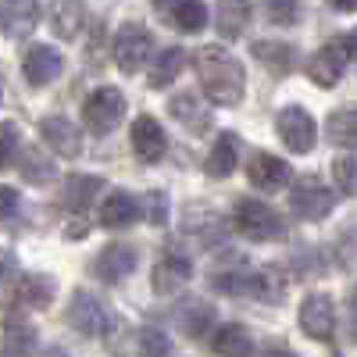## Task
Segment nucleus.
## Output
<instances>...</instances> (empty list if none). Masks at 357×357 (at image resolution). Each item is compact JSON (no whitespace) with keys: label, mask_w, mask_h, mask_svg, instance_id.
Wrapping results in <instances>:
<instances>
[{"label":"nucleus","mask_w":357,"mask_h":357,"mask_svg":"<svg viewBox=\"0 0 357 357\" xmlns=\"http://www.w3.org/2000/svg\"><path fill=\"white\" fill-rule=\"evenodd\" d=\"M193 68L200 75V86H204V93L211 104L218 107H236L243 100L247 93V72L243 65L236 61V57L218 47V43H207L193 54Z\"/></svg>","instance_id":"1"},{"label":"nucleus","mask_w":357,"mask_h":357,"mask_svg":"<svg viewBox=\"0 0 357 357\" xmlns=\"http://www.w3.org/2000/svg\"><path fill=\"white\" fill-rule=\"evenodd\" d=\"M232 222L254 243H272V240H282L286 236L282 215L275 211V207H268L264 200H240L236 211H232Z\"/></svg>","instance_id":"2"},{"label":"nucleus","mask_w":357,"mask_h":357,"mask_svg":"<svg viewBox=\"0 0 357 357\" xmlns=\"http://www.w3.org/2000/svg\"><path fill=\"white\" fill-rule=\"evenodd\" d=\"M122 118H126V97H122V89H114V86H100L82 100V122L93 136L114 132V126L122 122Z\"/></svg>","instance_id":"3"},{"label":"nucleus","mask_w":357,"mask_h":357,"mask_svg":"<svg viewBox=\"0 0 357 357\" xmlns=\"http://www.w3.org/2000/svg\"><path fill=\"white\" fill-rule=\"evenodd\" d=\"M68 325H72L79 336H89V340H107V336L114 333V318H111V311L97 301L93 293H86V289H75V293H72Z\"/></svg>","instance_id":"4"},{"label":"nucleus","mask_w":357,"mask_h":357,"mask_svg":"<svg viewBox=\"0 0 357 357\" xmlns=\"http://www.w3.org/2000/svg\"><path fill=\"white\" fill-rule=\"evenodd\" d=\"M151 47L154 36L143 22H122V29L114 33V65L122 68L126 75H136L146 61H151Z\"/></svg>","instance_id":"5"},{"label":"nucleus","mask_w":357,"mask_h":357,"mask_svg":"<svg viewBox=\"0 0 357 357\" xmlns=\"http://www.w3.org/2000/svg\"><path fill=\"white\" fill-rule=\"evenodd\" d=\"M289 207H293V215H301L304 222H318L325 215H333L336 193L325 186L318 175H301V178H293V186H289Z\"/></svg>","instance_id":"6"},{"label":"nucleus","mask_w":357,"mask_h":357,"mask_svg":"<svg viewBox=\"0 0 357 357\" xmlns=\"http://www.w3.org/2000/svg\"><path fill=\"white\" fill-rule=\"evenodd\" d=\"M301 333L314 343L336 340V304L329 293H307L301 301Z\"/></svg>","instance_id":"7"},{"label":"nucleus","mask_w":357,"mask_h":357,"mask_svg":"<svg viewBox=\"0 0 357 357\" xmlns=\"http://www.w3.org/2000/svg\"><path fill=\"white\" fill-rule=\"evenodd\" d=\"M275 132H279V139L289 146L293 154H311V151H314V139H318L314 118H311L301 104H289V107L279 111V118H275Z\"/></svg>","instance_id":"8"},{"label":"nucleus","mask_w":357,"mask_h":357,"mask_svg":"<svg viewBox=\"0 0 357 357\" xmlns=\"http://www.w3.org/2000/svg\"><path fill=\"white\" fill-rule=\"evenodd\" d=\"M350 61V50H347V40H333V43H325L314 50V57L307 61V79L321 89H333L340 79H343V68Z\"/></svg>","instance_id":"9"},{"label":"nucleus","mask_w":357,"mask_h":357,"mask_svg":"<svg viewBox=\"0 0 357 357\" xmlns=\"http://www.w3.org/2000/svg\"><path fill=\"white\" fill-rule=\"evenodd\" d=\"M132 151L143 165H158L165 154H168V136H165V126L158 122L154 114H139L136 122H132Z\"/></svg>","instance_id":"10"},{"label":"nucleus","mask_w":357,"mask_h":357,"mask_svg":"<svg viewBox=\"0 0 357 357\" xmlns=\"http://www.w3.org/2000/svg\"><path fill=\"white\" fill-rule=\"evenodd\" d=\"M65 61H61V54H57L54 47L47 43H36V47H29L25 57H22V75L29 86H47L54 82L57 75H61Z\"/></svg>","instance_id":"11"},{"label":"nucleus","mask_w":357,"mask_h":357,"mask_svg":"<svg viewBox=\"0 0 357 357\" xmlns=\"http://www.w3.org/2000/svg\"><path fill=\"white\" fill-rule=\"evenodd\" d=\"M40 25V4L36 0H4L0 4V33L8 40H25Z\"/></svg>","instance_id":"12"},{"label":"nucleus","mask_w":357,"mask_h":357,"mask_svg":"<svg viewBox=\"0 0 357 357\" xmlns=\"http://www.w3.org/2000/svg\"><path fill=\"white\" fill-rule=\"evenodd\" d=\"M132 268H136V250H132V247H126V243H107V247L97 254V261H93V275H97L100 282L114 286V282H122L126 275H132Z\"/></svg>","instance_id":"13"},{"label":"nucleus","mask_w":357,"mask_h":357,"mask_svg":"<svg viewBox=\"0 0 357 357\" xmlns=\"http://www.w3.org/2000/svg\"><path fill=\"white\" fill-rule=\"evenodd\" d=\"M247 178H250V186L272 193V190H282L289 183V165L275 154H268V151H257L247 165Z\"/></svg>","instance_id":"14"},{"label":"nucleus","mask_w":357,"mask_h":357,"mask_svg":"<svg viewBox=\"0 0 357 357\" xmlns=\"http://www.w3.org/2000/svg\"><path fill=\"white\" fill-rule=\"evenodd\" d=\"M190 275H193V268H190V261L183 254H165L154 264V272H151V286H154L158 296H172V293H178L190 282Z\"/></svg>","instance_id":"15"},{"label":"nucleus","mask_w":357,"mask_h":357,"mask_svg":"<svg viewBox=\"0 0 357 357\" xmlns=\"http://www.w3.org/2000/svg\"><path fill=\"white\" fill-rule=\"evenodd\" d=\"M40 136H43V143L50 146V151L61 154V158H79V151H82L79 129L68 122V118H61V114L43 118V122H40Z\"/></svg>","instance_id":"16"},{"label":"nucleus","mask_w":357,"mask_h":357,"mask_svg":"<svg viewBox=\"0 0 357 357\" xmlns=\"http://www.w3.org/2000/svg\"><path fill=\"white\" fill-rule=\"evenodd\" d=\"M50 301H54L50 275H22L18 279V289L11 296V311L15 314L18 311H43V307H50Z\"/></svg>","instance_id":"17"},{"label":"nucleus","mask_w":357,"mask_h":357,"mask_svg":"<svg viewBox=\"0 0 357 357\" xmlns=\"http://www.w3.org/2000/svg\"><path fill=\"white\" fill-rule=\"evenodd\" d=\"M175 321H178V333L190 336V340H204L207 329L215 325V307L200 301V296H186L175 311Z\"/></svg>","instance_id":"18"},{"label":"nucleus","mask_w":357,"mask_h":357,"mask_svg":"<svg viewBox=\"0 0 357 357\" xmlns=\"http://www.w3.org/2000/svg\"><path fill=\"white\" fill-rule=\"evenodd\" d=\"M100 225L104 229H129V225H136L139 222V204H136V197L132 193H126V190H114V193H107L104 197V204H100Z\"/></svg>","instance_id":"19"},{"label":"nucleus","mask_w":357,"mask_h":357,"mask_svg":"<svg viewBox=\"0 0 357 357\" xmlns=\"http://www.w3.org/2000/svg\"><path fill=\"white\" fill-rule=\"evenodd\" d=\"M86 8L82 0H50V29L57 40H75L82 33Z\"/></svg>","instance_id":"20"},{"label":"nucleus","mask_w":357,"mask_h":357,"mask_svg":"<svg viewBox=\"0 0 357 357\" xmlns=\"http://www.w3.org/2000/svg\"><path fill=\"white\" fill-rule=\"evenodd\" d=\"M250 25V0H218L215 11V29L222 40H236L243 36Z\"/></svg>","instance_id":"21"},{"label":"nucleus","mask_w":357,"mask_h":357,"mask_svg":"<svg viewBox=\"0 0 357 357\" xmlns=\"http://www.w3.org/2000/svg\"><path fill=\"white\" fill-rule=\"evenodd\" d=\"M236 158H240V139H236V132H222L211 146V154H207L204 172L211 178H229L236 172Z\"/></svg>","instance_id":"22"},{"label":"nucleus","mask_w":357,"mask_h":357,"mask_svg":"<svg viewBox=\"0 0 357 357\" xmlns=\"http://www.w3.org/2000/svg\"><path fill=\"white\" fill-rule=\"evenodd\" d=\"M186 65V54L183 47H165L154 54V61H151V75H146V82H151V89H165L178 79V72H183Z\"/></svg>","instance_id":"23"},{"label":"nucleus","mask_w":357,"mask_h":357,"mask_svg":"<svg viewBox=\"0 0 357 357\" xmlns=\"http://www.w3.org/2000/svg\"><path fill=\"white\" fill-rule=\"evenodd\" d=\"M325 136L343 151H357V107H336L325 118Z\"/></svg>","instance_id":"24"},{"label":"nucleus","mask_w":357,"mask_h":357,"mask_svg":"<svg viewBox=\"0 0 357 357\" xmlns=\"http://www.w3.org/2000/svg\"><path fill=\"white\" fill-rule=\"evenodd\" d=\"M168 111H172L175 122H183L190 132H207V129H211V111L200 107V100H197L193 93H178V97L168 104Z\"/></svg>","instance_id":"25"},{"label":"nucleus","mask_w":357,"mask_h":357,"mask_svg":"<svg viewBox=\"0 0 357 357\" xmlns=\"http://www.w3.org/2000/svg\"><path fill=\"white\" fill-rule=\"evenodd\" d=\"M250 54H254L272 75H279V79L293 72V47H286V43H279V40H257V43L250 47Z\"/></svg>","instance_id":"26"},{"label":"nucleus","mask_w":357,"mask_h":357,"mask_svg":"<svg viewBox=\"0 0 357 357\" xmlns=\"http://www.w3.org/2000/svg\"><path fill=\"white\" fill-rule=\"evenodd\" d=\"M100 190H104L100 175H72V178H65V197L61 200H65V207H72V211H86Z\"/></svg>","instance_id":"27"},{"label":"nucleus","mask_w":357,"mask_h":357,"mask_svg":"<svg viewBox=\"0 0 357 357\" xmlns=\"http://www.w3.org/2000/svg\"><path fill=\"white\" fill-rule=\"evenodd\" d=\"M254 282H257V272H250L247 264L232 268V272H215V289L225 296H254Z\"/></svg>","instance_id":"28"},{"label":"nucleus","mask_w":357,"mask_h":357,"mask_svg":"<svg viewBox=\"0 0 357 357\" xmlns=\"http://www.w3.org/2000/svg\"><path fill=\"white\" fill-rule=\"evenodd\" d=\"M211 350L215 354H250L254 343H250V333L243 329V325L229 321V325H222V329L211 336Z\"/></svg>","instance_id":"29"},{"label":"nucleus","mask_w":357,"mask_h":357,"mask_svg":"<svg viewBox=\"0 0 357 357\" xmlns=\"http://www.w3.org/2000/svg\"><path fill=\"white\" fill-rule=\"evenodd\" d=\"M172 25L178 29V33H200V29L207 25V8L200 4V0H178V4L172 8Z\"/></svg>","instance_id":"30"},{"label":"nucleus","mask_w":357,"mask_h":357,"mask_svg":"<svg viewBox=\"0 0 357 357\" xmlns=\"http://www.w3.org/2000/svg\"><path fill=\"white\" fill-rule=\"evenodd\" d=\"M54 175H57V168L50 165L47 154L36 151V146H29V151L22 154V178L25 183H50Z\"/></svg>","instance_id":"31"},{"label":"nucleus","mask_w":357,"mask_h":357,"mask_svg":"<svg viewBox=\"0 0 357 357\" xmlns=\"http://www.w3.org/2000/svg\"><path fill=\"white\" fill-rule=\"evenodd\" d=\"M254 296L257 301H282L286 296V279H282V272L272 264V268H261L257 272V282H254Z\"/></svg>","instance_id":"32"},{"label":"nucleus","mask_w":357,"mask_h":357,"mask_svg":"<svg viewBox=\"0 0 357 357\" xmlns=\"http://www.w3.org/2000/svg\"><path fill=\"white\" fill-rule=\"evenodd\" d=\"M33 347H36V333L29 329L25 321L11 318V321H8V333H4V350H8V354H29Z\"/></svg>","instance_id":"33"},{"label":"nucleus","mask_w":357,"mask_h":357,"mask_svg":"<svg viewBox=\"0 0 357 357\" xmlns=\"http://www.w3.org/2000/svg\"><path fill=\"white\" fill-rule=\"evenodd\" d=\"M264 15L272 25H296V18H301V0H264Z\"/></svg>","instance_id":"34"},{"label":"nucleus","mask_w":357,"mask_h":357,"mask_svg":"<svg viewBox=\"0 0 357 357\" xmlns=\"http://www.w3.org/2000/svg\"><path fill=\"white\" fill-rule=\"evenodd\" d=\"M333 175H336V186H340V193L357 197V158H350V154L336 158V161H333Z\"/></svg>","instance_id":"35"},{"label":"nucleus","mask_w":357,"mask_h":357,"mask_svg":"<svg viewBox=\"0 0 357 357\" xmlns=\"http://www.w3.org/2000/svg\"><path fill=\"white\" fill-rule=\"evenodd\" d=\"M143 215L151 225H165L168 222V193L165 190H151L143 197Z\"/></svg>","instance_id":"36"},{"label":"nucleus","mask_w":357,"mask_h":357,"mask_svg":"<svg viewBox=\"0 0 357 357\" xmlns=\"http://www.w3.org/2000/svg\"><path fill=\"white\" fill-rule=\"evenodd\" d=\"M18 154V126L15 122H0V168H8Z\"/></svg>","instance_id":"37"},{"label":"nucleus","mask_w":357,"mask_h":357,"mask_svg":"<svg viewBox=\"0 0 357 357\" xmlns=\"http://www.w3.org/2000/svg\"><path fill=\"white\" fill-rule=\"evenodd\" d=\"M139 350L143 354H154V357H165V354H172V340L161 329H143L139 333Z\"/></svg>","instance_id":"38"},{"label":"nucleus","mask_w":357,"mask_h":357,"mask_svg":"<svg viewBox=\"0 0 357 357\" xmlns=\"http://www.w3.org/2000/svg\"><path fill=\"white\" fill-rule=\"evenodd\" d=\"M18 211V190L15 186H0V222H8Z\"/></svg>","instance_id":"39"},{"label":"nucleus","mask_w":357,"mask_h":357,"mask_svg":"<svg viewBox=\"0 0 357 357\" xmlns=\"http://www.w3.org/2000/svg\"><path fill=\"white\" fill-rule=\"evenodd\" d=\"M15 272H18V257L11 250H0V289L15 279Z\"/></svg>","instance_id":"40"},{"label":"nucleus","mask_w":357,"mask_h":357,"mask_svg":"<svg viewBox=\"0 0 357 357\" xmlns=\"http://www.w3.org/2000/svg\"><path fill=\"white\" fill-rule=\"evenodd\" d=\"M347 336L350 343H357V289L350 293V307H347Z\"/></svg>","instance_id":"41"},{"label":"nucleus","mask_w":357,"mask_h":357,"mask_svg":"<svg viewBox=\"0 0 357 357\" xmlns=\"http://www.w3.org/2000/svg\"><path fill=\"white\" fill-rule=\"evenodd\" d=\"M329 8H336V11H357V0H329Z\"/></svg>","instance_id":"42"},{"label":"nucleus","mask_w":357,"mask_h":357,"mask_svg":"<svg viewBox=\"0 0 357 357\" xmlns=\"http://www.w3.org/2000/svg\"><path fill=\"white\" fill-rule=\"evenodd\" d=\"M343 40H347V50H350V57H354V61H357V29H354L350 36H343Z\"/></svg>","instance_id":"43"},{"label":"nucleus","mask_w":357,"mask_h":357,"mask_svg":"<svg viewBox=\"0 0 357 357\" xmlns=\"http://www.w3.org/2000/svg\"><path fill=\"white\" fill-rule=\"evenodd\" d=\"M0 100H4V82H0Z\"/></svg>","instance_id":"44"},{"label":"nucleus","mask_w":357,"mask_h":357,"mask_svg":"<svg viewBox=\"0 0 357 357\" xmlns=\"http://www.w3.org/2000/svg\"><path fill=\"white\" fill-rule=\"evenodd\" d=\"M154 4H161V0H154Z\"/></svg>","instance_id":"45"}]
</instances>
